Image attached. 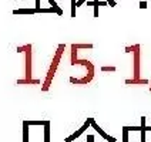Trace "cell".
<instances>
[{
    "label": "cell",
    "mask_w": 151,
    "mask_h": 142,
    "mask_svg": "<svg viewBox=\"0 0 151 142\" xmlns=\"http://www.w3.org/2000/svg\"><path fill=\"white\" fill-rule=\"evenodd\" d=\"M106 1L109 3V4H110V6H111V7H116V4H117V3H116L114 0H106Z\"/></svg>",
    "instance_id": "cell-13"
},
{
    "label": "cell",
    "mask_w": 151,
    "mask_h": 142,
    "mask_svg": "<svg viewBox=\"0 0 151 142\" xmlns=\"http://www.w3.org/2000/svg\"><path fill=\"white\" fill-rule=\"evenodd\" d=\"M90 119H91V126L94 128V129H96V131H97V132H99V134L101 135V136H103V138H104V139H106V141H109V142H117V139H116L114 136H110L109 134H106V132L101 129L100 126L97 125V122H96L93 118H90Z\"/></svg>",
    "instance_id": "cell-4"
},
{
    "label": "cell",
    "mask_w": 151,
    "mask_h": 142,
    "mask_svg": "<svg viewBox=\"0 0 151 142\" xmlns=\"http://www.w3.org/2000/svg\"><path fill=\"white\" fill-rule=\"evenodd\" d=\"M64 47H66L64 44H60L59 46V50H57L54 59H53V63L50 64V68H49V71H47V77H46V81H44V84H43V87H42L43 91H49V87H50V83L53 81V77L56 74V70L59 67V63H60V60H61V54H63Z\"/></svg>",
    "instance_id": "cell-2"
},
{
    "label": "cell",
    "mask_w": 151,
    "mask_h": 142,
    "mask_svg": "<svg viewBox=\"0 0 151 142\" xmlns=\"http://www.w3.org/2000/svg\"><path fill=\"white\" fill-rule=\"evenodd\" d=\"M44 142H50V121L44 125Z\"/></svg>",
    "instance_id": "cell-7"
},
{
    "label": "cell",
    "mask_w": 151,
    "mask_h": 142,
    "mask_svg": "<svg viewBox=\"0 0 151 142\" xmlns=\"http://www.w3.org/2000/svg\"><path fill=\"white\" fill-rule=\"evenodd\" d=\"M23 51H26V71L24 78L17 80V84H40V80H33L32 78V46H24L20 47Z\"/></svg>",
    "instance_id": "cell-1"
},
{
    "label": "cell",
    "mask_w": 151,
    "mask_h": 142,
    "mask_svg": "<svg viewBox=\"0 0 151 142\" xmlns=\"http://www.w3.org/2000/svg\"><path fill=\"white\" fill-rule=\"evenodd\" d=\"M14 14H33L36 13V9H19V10H13Z\"/></svg>",
    "instance_id": "cell-5"
},
{
    "label": "cell",
    "mask_w": 151,
    "mask_h": 142,
    "mask_svg": "<svg viewBox=\"0 0 151 142\" xmlns=\"http://www.w3.org/2000/svg\"><path fill=\"white\" fill-rule=\"evenodd\" d=\"M49 3L51 4V7H53L54 10H56V13H57L59 16H61V14H63V10H61V9H60L59 6H57V3H56L54 0H49Z\"/></svg>",
    "instance_id": "cell-8"
},
{
    "label": "cell",
    "mask_w": 151,
    "mask_h": 142,
    "mask_svg": "<svg viewBox=\"0 0 151 142\" xmlns=\"http://www.w3.org/2000/svg\"><path fill=\"white\" fill-rule=\"evenodd\" d=\"M150 91H151V87H150Z\"/></svg>",
    "instance_id": "cell-16"
},
{
    "label": "cell",
    "mask_w": 151,
    "mask_h": 142,
    "mask_svg": "<svg viewBox=\"0 0 151 142\" xmlns=\"http://www.w3.org/2000/svg\"><path fill=\"white\" fill-rule=\"evenodd\" d=\"M140 9H147V1H140Z\"/></svg>",
    "instance_id": "cell-14"
},
{
    "label": "cell",
    "mask_w": 151,
    "mask_h": 142,
    "mask_svg": "<svg viewBox=\"0 0 151 142\" xmlns=\"http://www.w3.org/2000/svg\"><path fill=\"white\" fill-rule=\"evenodd\" d=\"M87 142H94V136H93V135H88V136H87Z\"/></svg>",
    "instance_id": "cell-15"
},
{
    "label": "cell",
    "mask_w": 151,
    "mask_h": 142,
    "mask_svg": "<svg viewBox=\"0 0 151 142\" xmlns=\"http://www.w3.org/2000/svg\"><path fill=\"white\" fill-rule=\"evenodd\" d=\"M103 71H116V67H101Z\"/></svg>",
    "instance_id": "cell-12"
},
{
    "label": "cell",
    "mask_w": 151,
    "mask_h": 142,
    "mask_svg": "<svg viewBox=\"0 0 151 142\" xmlns=\"http://www.w3.org/2000/svg\"><path fill=\"white\" fill-rule=\"evenodd\" d=\"M90 125H91V119H90V118H87V121H86V122L83 124V126H81L80 129H77V131H76V132H74L73 135H71V136H68L67 139H66V142H73V141L76 139V138H78L80 135L83 134L84 131H87V128H88Z\"/></svg>",
    "instance_id": "cell-3"
},
{
    "label": "cell",
    "mask_w": 151,
    "mask_h": 142,
    "mask_svg": "<svg viewBox=\"0 0 151 142\" xmlns=\"http://www.w3.org/2000/svg\"><path fill=\"white\" fill-rule=\"evenodd\" d=\"M123 142H128V131L126 126H123Z\"/></svg>",
    "instance_id": "cell-10"
},
{
    "label": "cell",
    "mask_w": 151,
    "mask_h": 142,
    "mask_svg": "<svg viewBox=\"0 0 151 142\" xmlns=\"http://www.w3.org/2000/svg\"><path fill=\"white\" fill-rule=\"evenodd\" d=\"M29 122H23V142H29Z\"/></svg>",
    "instance_id": "cell-6"
},
{
    "label": "cell",
    "mask_w": 151,
    "mask_h": 142,
    "mask_svg": "<svg viewBox=\"0 0 151 142\" xmlns=\"http://www.w3.org/2000/svg\"><path fill=\"white\" fill-rule=\"evenodd\" d=\"M29 125H46L47 121H27Z\"/></svg>",
    "instance_id": "cell-9"
},
{
    "label": "cell",
    "mask_w": 151,
    "mask_h": 142,
    "mask_svg": "<svg viewBox=\"0 0 151 142\" xmlns=\"http://www.w3.org/2000/svg\"><path fill=\"white\" fill-rule=\"evenodd\" d=\"M126 129L127 131H138V132H141L143 128H141V125L140 126H126Z\"/></svg>",
    "instance_id": "cell-11"
}]
</instances>
